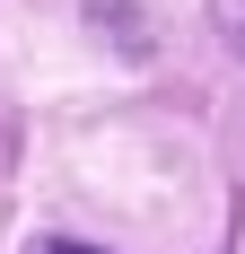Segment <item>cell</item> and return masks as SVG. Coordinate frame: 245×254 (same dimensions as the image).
I'll return each mask as SVG.
<instances>
[{"label": "cell", "mask_w": 245, "mask_h": 254, "mask_svg": "<svg viewBox=\"0 0 245 254\" xmlns=\"http://www.w3.org/2000/svg\"><path fill=\"white\" fill-rule=\"evenodd\" d=\"M53 254H97V246H53Z\"/></svg>", "instance_id": "1"}]
</instances>
